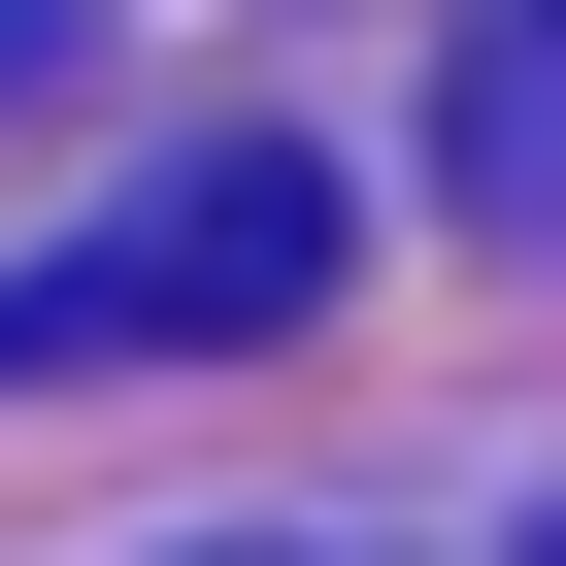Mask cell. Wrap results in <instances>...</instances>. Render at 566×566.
<instances>
[{
	"instance_id": "obj_1",
	"label": "cell",
	"mask_w": 566,
	"mask_h": 566,
	"mask_svg": "<svg viewBox=\"0 0 566 566\" xmlns=\"http://www.w3.org/2000/svg\"><path fill=\"white\" fill-rule=\"evenodd\" d=\"M334 233H367V200H334L301 134H200V167H167L134 233L0 266V400H67V367H233V334H301V301H334Z\"/></svg>"
},
{
	"instance_id": "obj_2",
	"label": "cell",
	"mask_w": 566,
	"mask_h": 566,
	"mask_svg": "<svg viewBox=\"0 0 566 566\" xmlns=\"http://www.w3.org/2000/svg\"><path fill=\"white\" fill-rule=\"evenodd\" d=\"M433 200L566 266V0H467V34H433Z\"/></svg>"
}]
</instances>
